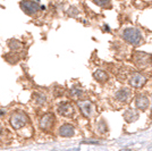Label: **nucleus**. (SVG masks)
I'll list each match as a JSON object with an SVG mask.
<instances>
[{
    "label": "nucleus",
    "mask_w": 152,
    "mask_h": 151,
    "mask_svg": "<svg viewBox=\"0 0 152 151\" xmlns=\"http://www.w3.org/2000/svg\"><path fill=\"white\" fill-rule=\"evenodd\" d=\"M9 123L13 127L14 130H20L23 127H25L28 123V117L24 111L22 110H18V111H15V113L10 116V119H9Z\"/></svg>",
    "instance_id": "1"
},
{
    "label": "nucleus",
    "mask_w": 152,
    "mask_h": 151,
    "mask_svg": "<svg viewBox=\"0 0 152 151\" xmlns=\"http://www.w3.org/2000/svg\"><path fill=\"white\" fill-rule=\"evenodd\" d=\"M123 38L128 43L134 44V45L140 44L143 40L142 33L137 29H134V27H128V29H126L125 31L123 32Z\"/></svg>",
    "instance_id": "2"
},
{
    "label": "nucleus",
    "mask_w": 152,
    "mask_h": 151,
    "mask_svg": "<svg viewBox=\"0 0 152 151\" xmlns=\"http://www.w3.org/2000/svg\"><path fill=\"white\" fill-rule=\"evenodd\" d=\"M57 111L60 116L70 118V117H73L75 115V107H74V105L72 102H69V101H64V102H61L58 106Z\"/></svg>",
    "instance_id": "3"
},
{
    "label": "nucleus",
    "mask_w": 152,
    "mask_h": 151,
    "mask_svg": "<svg viewBox=\"0 0 152 151\" xmlns=\"http://www.w3.org/2000/svg\"><path fill=\"white\" fill-rule=\"evenodd\" d=\"M133 60L135 65L139 67H146L152 63V56L145 52H135L133 56Z\"/></svg>",
    "instance_id": "4"
},
{
    "label": "nucleus",
    "mask_w": 152,
    "mask_h": 151,
    "mask_svg": "<svg viewBox=\"0 0 152 151\" xmlns=\"http://www.w3.org/2000/svg\"><path fill=\"white\" fill-rule=\"evenodd\" d=\"M19 6H20L22 10L24 13L27 14V15H31V16L35 15L40 10V6L33 0H22Z\"/></svg>",
    "instance_id": "5"
},
{
    "label": "nucleus",
    "mask_w": 152,
    "mask_h": 151,
    "mask_svg": "<svg viewBox=\"0 0 152 151\" xmlns=\"http://www.w3.org/2000/svg\"><path fill=\"white\" fill-rule=\"evenodd\" d=\"M53 124H55V115H52V114H45L39 122V126L42 131L51 130Z\"/></svg>",
    "instance_id": "6"
},
{
    "label": "nucleus",
    "mask_w": 152,
    "mask_h": 151,
    "mask_svg": "<svg viewBox=\"0 0 152 151\" xmlns=\"http://www.w3.org/2000/svg\"><path fill=\"white\" fill-rule=\"evenodd\" d=\"M78 107L85 117H92L94 115V105L91 101L84 100L78 102Z\"/></svg>",
    "instance_id": "7"
},
{
    "label": "nucleus",
    "mask_w": 152,
    "mask_h": 151,
    "mask_svg": "<svg viewBox=\"0 0 152 151\" xmlns=\"http://www.w3.org/2000/svg\"><path fill=\"white\" fill-rule=\"evenodd\" d=\"M146 82V78L140 73H133L129 77V84L133 88H142Z\"/></svg>",
    "instance_id": "8"
},
{
    "label": "nucleus",
    "mask_w": 152,
    "mask_h": 151,
    "mask_svg": "<svg viewBox=\"0 0 152 151\" xmlns=\"http://www.w3.org/2000/svg\"><path fill=\"white\" fill-rule=\"evenodd\" d=\"M131 95H132V91L129 89L123 88L115 93V98H116V100H118L119 102L124 103V102H127V101L129 100Z\"/></svg>",
    "instance_id": "9"
},
{
    "label": "nucleus",
    "mask_w": 152,
    "mask_h": 151,
    "mask_svg": "<svg viewBox=\"0 0 152 151\" xmlns=\"http://www.w3.org/2000/svg\"><path fill=\"white\" fill-rule=\"evenodd\" d=\"M59 135L64 136V138H72L75 135V128L74 126L70 124H64L59 127Z\"/></svg>",
    "instance_id": "10"
},
{
    "label": "nucleus",
    "mask_w": 152,
    "mask_h": 151,
    "mask_svg": "<svg viewBox=\"0 0 152 151\" xmlns=\"http://www.w3.org/2000/svg\"><path fill=\"white\" fill-rule=\"evenodd\" d=\"M149 105H150V101H149L146 95H137V98L135 100V106H136L137 109H140V110H145L146 108L149 107Z\"/></svg>",
    "instance_id": "11"
},
{
    "label": "nucleus",
    "mask_w": 152,
    "mask_h": 151,
    "mask_svg": "<svg viewBox=\"0 0 152 151\" xmlns=\"http://www.w3.org/2000/svg\"><path fill=\"white\" fill-rule=\"evenodd\" d=\"M93 77H94V80H96L98 82L104 83L107 82L108 80V74L104 70H102V69H96L94 73H93Z\"/></svg>",
    "instance_id": "12"
},
{
    "label": "nucleus",
    "mask_w": 152,
    "mask_h": 151,
    "mask_svg": "<svg viewBox=\"0 0 152 151\" xmlns=\"http://www.w3.org/2000/svg\"><path fill=\"white\" fill-rule=\"evenodd\" d=\"M124 117H125V119L127 122L132 123V122H134V120H136L139 118V114L136 113L135 110H133V109H128L126 113L124 114Z\"/></svg>",
    "instance_id": "13"
},
{
    "label": "nucleus",
    "mask_w": 152,
    "mask_h": 151,
    "mask_svg": "<svg viewBox=\"0 0 152 151\" xmlns=\"http://www.w3.org/2000/svg\"><path fill=\"white\" fill-rule=\"evenodd\" d=\"M8 47H9V49H12V50L16 51L22 48V43L19 42L18 40H16V39H10V40H8Z\"/></svg>",
    "instance_id": "14"
},
{
    "label": "nucleus",
    "mask_w": 152,
    "mask_h": 151,
    "mask_svg": "<svg viewBox=\"0 0 152 151\" xmlns=\"http://www.w3.org/2000/svg\"><path fill=\"white\" fill-rule=\"evenodd\" d=\"M34 100H35V102H37L38 105H43L45 101H47V97H45L43 93L38 92V93L34 95Z\"/></svg>",
    "instance_id": "15"
},
{
    "label": "nucleus",
    "mask_w": 152,
    "mask_h": 151,
    "mask_svg": "<svg viewBox=\"0 0 152 151\" xmlns=\"http://www.w3.org/2000/svg\"><path fill=\"white\" fill-rule=\"evenodd\" d=\"M70 95H72V98H74V99H80V98H82L83 91L81 89L73 88V89H70Z\"/></svg>",
    "instance_id": "16"
},
{
    "label": "nucleus",
    "mask_w": 152,
    "mask_h": 151,
    "mask_svg": "<svg viewBox=\"0 0 152 151\" xmlns=\"http://www.w3.org/2000/svg\"><path fill=\"white\" fill-rule=\"evenodd\" d=\"M110 1L111 0H93V2H94L95 5L103 7V8H108V7L110 6Z\"/></svg>",
    "instance_id": "17"
},
{
    "label": "nucleus",
    "mask_w": 152,
    "mask_h": 151,
    "mask_svg": "<svg viewBox=\"0 0 152 151\" xmlns=\"http://www.w3.org/2000/svg\"><path fill=\"white\" fill-rule=\"evenodd\" d=\"M1 132H2V128H1V126H0V134H1Z\"/></svg>",
    "instance_id": "18"
}]
</instances>
